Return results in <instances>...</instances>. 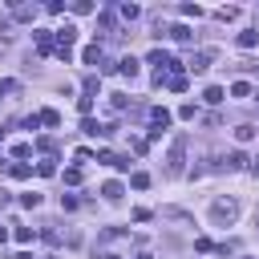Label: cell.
I'll return each mask as SVG.
<instances>
[{
	"label": "cell",
	"mask_w": 259,
	"mask_h": 259,
	"mask_svg": "<svg viewBox=\"0 0 259 259\" xmlns=\"http://www.w3.org/2000/svg\"><path fill=\"white\" fill-rule=\"evenodd\" d=\"M117 69H121L125 77H138V61H134V57H121V61H117Z\"/></svg>",
	"instance_id": "obj_11"
},
{
	"label": "cell",
	"mask_w": 259,
	"mask_h": 259,
	"mask_svg": "<svg viewBox=\"0 0 259 259\" xmlns=\"http://www.w3.org/2000/svg\"><path fill=\"white\" fill-rule=\"evenodd\" d=\"M210 57H214L210 49H202V53H190V61H186V69H190V73H202V69L210 65Z\"/></svg>",
	"instance_id": "obj_5"
},
{
	"label": "cell",
	"mask_w": 259,
	"mask_h": 259,
	"mask_svg": "<svg viewBox=\"0 0 259 259\" xmlns=\"http://www.w3.org/2000/svg\"><path fill=\"white\" fill-rule=\"evenodd\" d=\"M101 194H105L109 202H117V198H121V182H105V186H101Z\"/></svg>",
	"instance_id": "obj_13"
},
{
	"label": "cell",
	"mask_w": 259,
	"mask_h": 259,
	"mask_svg": "<svg viewBox=\"0 0 259 259\" xmlns=\"http://www.w3.org/2000/svg\"><path fill=\"white\" fill-rule=\"evenodd\" d=\"M182 162H186V134L174 138V146H170V154H166V174L178 178V174H182Z\"/></svg>",
	"instance_id": "obj_2"
},
{
	"label": "cell",
	"mask_w": 259,
	"mask_h": 259,
	"mask_svg": "<svg viewBox=\"0 0 259 259\" xmlns=\"http://www.w3.org/2000/svg\"><path fill=\"white\" fill-rule=\"evenodd\" d=\"M36 45H40V53H53V49H57V40H53L49 28H36Z\"/></svg>",
	"instance_id": "obj_6"
},
{
	"label": "cell",
	"mask_w": 259,
	"mask_h": 259,
	"mask_svg": "<svg viewBox=\"0 0 259 259\" xmlns=\"http://www.w3.org/2000/svg\"><path fill=\"white\" fill-rule=\"evenodd\" d=\"M202 97H206V101H210V105H219V101H223V89H219V85H210V89H206V93H202Z\"/></svg>",
	"instance_id": "obj_17"
},
{
	"label": "cell",
	"mask_w": 259,
	"mask_h": 259,
	"mask_svg": "<svg viewBox=\"0 0 259 259\" xmlns=\"http://www.w3.org/2000/svg\"><path fill=\"white\" fill-rule=\"evenodd\" d=\"M235 138H239V142H251V138H255V125H239Z\"/></svg>",
	"instance_id": "obj_18"
},
{
	"label": "cell",
	"mask_w": 259,
	"mask_h": 259,
	"mask_svg": "<svg viewBox=\"0 0 259 259\" xmlns=\"http://www.w3.org/2000/svg\"><path fill=\"white\" fill-rule=\"evenodd\" d=\"M170 125V109H162V105H154L150 109V138H162V130Z\"/></svg>",
	"instance_id": "obj_3"
},
{
	"label": "cell",
	"mask_w": 259,
	"mask_h": 259,
	"mask_svg": "<svg viewBox=\"0 0 259 259\" xmlns=\"http://www.w3.org/2000/svg\"><path fill=\"white\" fill-rule=\"evenodd\" d=\"M8 174H12V178H28V174H32V170H28V166H24V162H16V166H12V170H8Z\"/></svg>",
	"instance_id": "obj_21"
},
{
	"label": "cell",
	"mask_w": 259,
	"mask_h": 259,
	"mask_svg": "<svg viewBox=\"0 0 259 259\" xmlns=\"http://www.w3.org/2000/svg\"><path fill=\"white\" fill-rule=\"evenodd\" d=\"M65 182H69V186H77V182H81V170H77V166H73V170H65Z\"/></svg>",
	"instance_id": "obj_24"
},
{
	"label": "cell",
	"mask_w": 259,
	"mask_h": 259,
	"mask_svg": "<svg viewBox=\"0 0 259 259\" xmlns=\"http://www.w3.org/2000/svg\"><path fill=\"white\" fill-rule=\"evenodd\" d=\"M166 85H170L174 93H182V89H186V77H182V73H174V77H166Z\"/></svg>",
	"instance_id": "obj_15"
},
{
	"label": "cell",
	"mask_w": 259,
	"mask_h": 259,
	"mask_svg": "<svg viewBox=\"0 0 259 259\" xmlns=\"http://www.w3.org/2000/svg\"><path fill=\"white\" fill-rule=\"evenodd\" d=\"M28 154H32L28 142H16V146H12V158H28Z\"/></svg>",
	"instance_id": "obj_19"
},
{
	"label": "cell",
	"mask_w": 259,
	"mask_h": 259,
	"mask_svg": "<svg viewBox=\"0 0 259 259\" xmlns=\"http://www.w3.org/2000/svg\"><path fill=\"white\" fill-rule=\"evenodd\" d=\"M53 162H57V158H45V162H40V174H45V178H49V174H57V166H53Z\"/></svg>",
	"instance_id": "obj_23"
},
{
	"label": "cell",
	"mask_w": 259,
	"mask_h": 259,
	"mask_svg": "<svg viewBox=\"0 0 259 259\" xmlns=\"http://www.w3.org/2000/svg\"><path fill=\"white\" fill-rule=\"evenodd\" d=\"M130 182H134V186H138V190H146V186H150V174H142V170H138V174H134V178H130Z\"/></svg>",
	"instance_id": "obj_22"
},
{
	"label": "cell",
	"mask_w": 259,
	"mask_h": 259,
	"mask_svg": "<svg viewBox=\"0 0 259 259\" xmlns=\"http://www.w3.org/2000/svg\"><path fill=\"white\" fill-rule=\"evenodd\" d=\"M16 239L20 243H32V227H16Z\"/></svg>",
	"instance_id": "obj_25"
},
{
	"label": "cell",
	"mask_w": 259,
	"mask_h": 259,
	"mask_svg": "<svg viewBox=\"0 0 259 259\" xmlns=\"http://www.w3.org/2000/svg\"><path fill=\"white\" fill-rule=\"evenodd\" d=\"M243 166H247V154L243 150H231L227 154V170H243Z\"/></svg>",
	"instance_id": "obj_8"
},
{
	"label": "cell",
	"mask_w": 259,
	"mask_h": 259,
	"mask_svg": "<svg viewBox=\"0 0 259 259\" xmlns=\"http://www.w3.org/2000/svg\"><path fill=\"white\" fill-rule=\"evenodd\" d=\"M231 93H235V97H251V85H247V81H235Z\"/></svg>",
	"instance_id": "obj_16"
},
{
	"label": "cell",
	"mask_w": 259,
	"mask_h": 259,
	"mask_svg": "<svg viewBox=\"0 0 259 259\" xmlns=\"http://www.w3.org/2000/svg\"><path fill=\"white\" fill-rule=\"evenodd\" d=\"M170 36H174V40H182V45H190V40H194V32H190L186 24H174V28H170Z\"/></svg>",
	"instance_id": "obj_9"
},
{
	"label": "cell",
	"mask_w": 259,
	"mask_h": 259,
	"mask_svg": "<svg viewBox=\"0 0 259 259\" xmlns=\"http://www.w3.org/2000/svg\"><path fill=\"white\" fill-rule=\"evenodd\" d=\"M0 36H4V40L12 36V24H8V20H0Z\"/></svg>",
	"instance_id": "obj_26"
},
{
	"label": "cell",
	"mask_w": 259,
	"mask_h": 259,
	"mask_svg": "<svg viewBox=\"0 0 259 259\" xmlns=\"http://www.w3.org/2000/svg\"><path fill=\"white\" fill-rule=\"evenodd\" d=\"M73 12H77V16H85V12H93V4H89V0H73Z\"/></svg>",
	"instance_id": "obj_20"
},
{
	"label": "cell",
	"mask_w": 259,
	"mask_h": 259,
	"mask_svg": "<svg viewBox=\"0 0 259 259\" xmlns=\"http://www.w3.org/2000/svg\"><path fill=\"white\" fill-rule=\"evenodd\" d=\"M235 219H239V202L235 198H214L210 202V223L214 227H231Z\"/></svg>",
	"instance_id": "obj_1"
},
{
	"label": "cell",
	"mask_w": 259,
	"mask_h": 259,
	"mask_svg": "<svg viewBox=\"0 0 259 259\" xmlns=\"http://www.w3.org/2000/svg\"><path fill=\"white\" fill-rule=\"evenodd\" d=\"M239 45H243V49H255V45H259V28H247V32H239Z\"/></svg>",
	"instance_id": "obj_10"
},
{
	"label": "cell",
	"mask_w": 259,
	"mask_h": 259,
	"mask_svg": "<svg viewBox=\"0 0 259 259\" xmlns=\"http://www.w3.org/2000/svg\"><path fill=\"white\" fill-rule=\"evenodd\" d=\"M4 239H8V231H4V227H0V243H4Z\"/></svg>",
	"instance_id": "obj_29"
},
{
	"label": "cell",
	"mask_w": 259,
	"mask_h": 259,
	"mask_svg": "<svg viewBox=\"0 0 259 259\" xmlns=\"http://www.w3.org/2000/svg\"><path fill=\"white\" fill-rule=\"evenodd\" d=\"M251 174H255V178H259V154H255V158H251Z\"/></svg>",
	"instance_id": "obj_28"
},
{
	"label": "cell",
	"mask_w": 259,
	"mask_h": 259,
	"mask_svg": "<svg viewBox=\"0 0 259 259\" xmlns=\"http://www.w3.org/2000/svg\"><path fill=\"white\" fill-rule=\"evenodd\" d=\"M36 117H40V125H61V113L57 109H40Z\"/></svg>",
	"instance_id": "obj_12"
},
{
	"label": "cell",
	"mask_w": 259,
	"mask_h": 259,
	"mask_svg": "<svg viewBox=\"0 0 259 259\" xmlns=\"http://www.w3.org/2000/svg\"><path fill=\"white\" fill-rule=\"evenodd\" d=\"M12 16H16V20H32V16H36V8H28V4H16V8H12Z\"/></svg>",
	"instance_id": "obj_14"
},
{
	"label": "cell",
	"mask_w": 259,
	"mask_h": 259,
	"mask_svg": "<svg viewBox=\"0 0 259 259\" xmlns=\"http://www.w3.org/2000/svg\"><path fill=\"white\" fill-rule=\"evenodd\" d=\"M81 57H85V65H105V53H101V45H89Z\"/></svg>",
	"instance_id": "obj_7"
},
{
	"label": "cell",
	"mask_w": 259,
	"mask_h": 259,
	"mask_svg": "<svg viewBox=\"0 0 259 259\" xmlns=\"http://www.w3.org/2000/svg\"><path fill=\"white\" fill-rule=\"evenodd\" d=\"M16 89V81H0V93H12Z\"/></svg>",
	"instance_id": "obj_27"
},
{
	"label": "cell",
	"mask_w": 259,
	"mask_h": 259,
	"mask_svg": "<svg viewBox=\"0 0 259 259\" xmlns=\"http://www.w3.org/2000/svg\"><path fill=\"white\" fill-rule=\"evenodd\" d=\"M73 40H77V24H61L57 28V49H73Z\"/></svg>",
	"instance_id": "obj_4"
},
{
	"label": "cell",
	"mask_w": 259,
	"mask_h": 259,
	"mask_svg": "<svg viewBox=\"0 0 259 259\" xmlns=\"http://www.w3.org/2000/svg\"><path fill=\"white\" fill-rule=\"evenodd\" d=\"M16 259H32V255H28V251H20V255H16Z\"/></svg>",
	"instance_id": "obj_30"
}]
</instances>
